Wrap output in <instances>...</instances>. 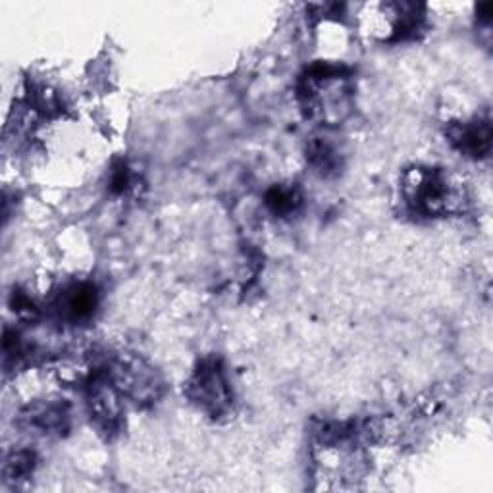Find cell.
<instances>
[{
	"instance_id": "obj_1",
	"label": "cell",
	"mask_w": 493,
	"mask_h": 493,
	"mask_svg": "<svg viewBox=\"0 0 493 493\" xmlns=\"http://www.w3.org/2000/svg\"><path fill=\"white\" fill-rule=\"evenodd\" d=\"M407 203L417 214L438 216L451 211L455 193L449 179L438 170L417 168L405 179Z\"/></svg>"
},
{
	"instance_id": "obj_2",
	"label": "cell",
	"mask_w": 493,
	"mask_h": 493,
	"mask_svg": "<svg viewBox=\"0 0 493 493\" xmlns=\"http://www.w3.org/2000/svg\"><path fill=\"white\" fill-rule=\"evenodd\" d=\"M114 387L123 395L131 397L137 403H148L156 399L160 382L156 372L141 359L120 357L112 369Z\"/></svg>"
},
{
	"instance_id": "obj_3",
	"label": "cell",
	"mask_w": 493,
	"mask_h": 493,
	"mask_svg": "<svg viewBox=\"0 0 493 493\" xmlns=\"http://www.w3.org/2000/svg\"><path fill=\"white\" fill-rule=\"evenodd\" d=\"M189 394L204 410L222 412L229 403V389L220 364L216 361L201 364L189 386Z\"/></svg>"
},
{
	"instance_id": "obj_4",
	"label": "cell",
	"mask_w": 493,
	"mask_h": 493,
	"mask_svg": "<svg viewBox=\"0 0 493 493\" xmlns=\"http://www.w3.org/2000/svg\"><path fill=\"white\" fill-rule=\"evenodd\" d=\"M59 306L64 318L79 322V320H85L93 314L97 306V291L89 283H76L60 295Z\"/></svg>"
},
{
	"instance_id": "obj_5",
	"label": "cell",
	"mask_w": 493,
	"mask_h": 493,
	"mask_svg": "<svg viewBox=\"0 0 493 493\" xmlns=\"http://www.w3.org/2000/svg\"><path fill=\"white\" fill-rule=\"evenodd\" d=\"M453 141L461 151L473 156H484L489 151L491 131L488 122H474L453 131Z\"/></svg>"
},
{
	"instance_id": "obj_6",
	"label": "cell",
	"mask_w": 493,
	"mask_h": 493,
	"mask_svg": "<svg viewBox=\"0 0 493 493\" xmlns=\"http://www.w3.org/2000/svg\"><path fill=\"white\" fill-rule=\"evenodd\" d=\"M91 417L102 430H114L120 422V407L110 389H95L91 397Z\"/></svg>"
},
{
	"instance_id": "obj_7",
	"label": "cell",
	"mask_w": 493,
	"mask_h": 493,
	"mask_svg": "<svg viewBox=\"0 0 493 493\" xmlns=\"http://www.w3.org/2000/svg\"><path fill=\"white\" fill-rule=\"evenodd\" d=\"M28 420L43 433H60L66 428L68 412L59 405H41L29 412Z\"/></svg>"
},
{
	"instance_id": "obj_8",
	"label": "cell",
	"mask_w": 493,
	"mask_h": 493,
	"mask_svg": "<svg viewBox=\"0 0 493 493\" xmlns=\"http://www.w3.org/2000/svg\"><path fill=\"white\" fill-rule=\"evenodd\" d=\"M308 158H311L313 166L318 171H322V174H330V171H334L339 163L334 147L326 141L311 143V148H308Z\"/></svg>"
},
{
	"instance_id": "obj_9",
	"label": "cell",
	"mask_w": 493,
	"mask_h": 493,
	"mask_svg": "<svg viewBox=\"0 0 493 493\" xmlns=\"http://www.w3.org/2000/svg\"><path fill=\"white\" fill-rule=\"evenodd\" d=\"M299 195L295 189H285V187H276L268 193V206L274 214H290L297 209L299 204Z\"/></svg>"
},
{
	"instance_id": "obj_10",
	"label": "cell",
	"mask_w": 493,
	"mask_h": 493,
	"mask_svg": "<svg viewBox=\"0 0 493 493\" xmlns=\"http://www.w3.org/2000/svg\"><path fill=\"white\" fill-rule=\"evenodd\" d=\"M33 466V455L31 453H14L6 461L4 473L8 478H21L26 476Z\"/></svg>"
}]
</instances>
